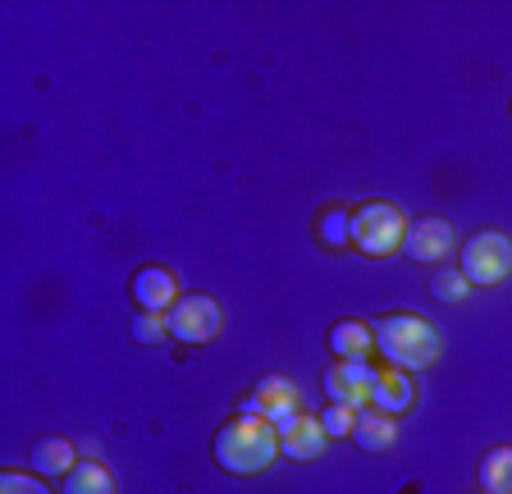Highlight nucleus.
<instances>
[{"label":"nucleus","mask_w":512,"mask_h":494,"mask_svg":"<svg viewBox=\"0 0 512 494\" xmlns=\"http://www.w3.org/2000/svg\"><path fill=\"white\" fill-rule=\"evenodd\" d=\"M0 494H51V490H46V476L5 472V476H0Z\"/></svg>","instance_id":"412c9836"},{"label":"nucleus","mask_w":512,"mask_h":494,"mask_svg":"<svg viewBox=\"0 0 512 494\" xmlns=\"http://www.w3.org/2000/svg\"><path fill=\"white\" fill-rule=\"evenodd\" d=\"M375 371L371 362H334L325 371V394L330 403H343V408H371V389H375Z\"/></svg>","instance_id":"0eeeda50"},{"label":"nucleus","mask_w":512,"mask_h":494,"mask_svg":"<svg viewBox=\"0 0 512 494\" xmlns=\"http://www.w3.org/2000/svg\"><path fill=\"white\" fill-rule=\"evenodd\" d=\"M32 467L42 476H69L78 467V449L69 440H60V435H46V440H37L32 444Z\"/></svg>","instance_id":"4468645a"},{"label":"nucleus","mask_w":512,"mask_h":494,"mask_svg":"<svg viewBox=\"0 0 512 494\" xmlns=\"http://www.w3.org/2000/svg\"><path fill=\"white\" fill-rule=\"evenodd\" d=\"M302 412V389L288 376H266L252 394L243 398V417H266V421H288Z\"/></svg>","instance_id":"423d86ee"},{"label":"nucleus","mask_w":512,"mask_h":494,"mask_svg":"<svg viewBox=\"0 0 512 494\" xmlns=\"http://www.w3.org/2000/svg\"><path fill=\"white\" fill-rule=\"evenodd\" d=\"M371 408H380V412H389V417H403V412H412L416 408V385H412V376L407 371H380L375 376V389H371Z\"/></svg>","instance_id":"9b49d317"},{"label":"nucleus","mask_w":512,"mask_h":494,"mask_svg":"<svg viewBox=\"0 0 512 494\" xmlns=\"http://www.w3.org/2000/svg\"><path fill=\"white\" fill-rule=\"evenodd\" d=\"M403 238H407V215L398 211L394 202H366L352 211V247L362 257H394L403 252Z\"/></svg>","instance_id":"7ed1b4c3"},{"label":"nucleus","mask_w":512,"mask_h":494,"mask_svg":"<svg viewBox=\"0 0 512 494\" xmlns=\"http://www.w3.org/2000/svg\"><path fill=\"white\" fill-rule=\"evenodd\" d=\"M165 334H170L165 312H138L133 316V339H138V344H156V339H165Z\"/></svg>","instance_id":"aec40b11"},{"label":"nucleus","mask_w":512,"mask_h":494,"mask_svg":"<svg viewBox=\"0 0 512 494\" xmlns=\"http://www.w3.org/2000/svg\"><path fill=\"white\" fill-rule=\"evenodd\" d=\"M462 275H467V284H480V289L503 284L512 275V238L503 229L471 234L467 247H462Z\"/></svg>","instance_id":"20e7f679"},{"label":"nucleus","mask_w":512,"mask_h":494,"mask_svg":"<svg viewBox=\"0 0 512 494\" xmlns=\"http://www.w3.org/2000/svg\"><path fill=\"white\" fill-rule=\"evenodd\" d=\"M476 494H485V490H476Z\"/></svg>","instance_id":"4be33fe9"},{"label":"nucleus","mask_w":512,"mask_h":494,"mask_svg":"<svg viewBox=\"0 0 512 494\" xmlns=\"http://www.w3.org/2000/svg\"><path fill=\"white\" fill-rule=\"evenodd\" d=\"M403 252L407 261H421V266H435L453 252V225L439 220V215H426V220H416L407 225V238H403Z\"/></svg>","instance_id":"1a4fd4ad"},{"label":"nucleus","mask_w":512,"mask_h":494,"mask_svg":"<svg viewBox=\"0 0 512 494\" xmlns=\"http://www.w3.org/2000/svg\"><path fill=\"white\" fill-rule=\"evenodd\" d=\"M179 280H174V270L165 266H142L133 275V302H138V312H170L174 302H179Z\"/></svg>","instance_id":"9d476101"},{"label":"nucleus","mask_w":512,"mask_h":494,"mask_svg":"<svg viewBox=\"0 0 512 494\" xmlns=\"http://www.w3.org/2000/svg\"><path fill=\"white\" fill-rule=\"evenodd\" d=\"M320 426L330 440H352V430H357V408H343V403H330V408L320 412Z\"/></svg>","instance_id":"f3484780"},{"label":"nucleus","mask_w":512,"mask_h":494,"mask_svg":"<svg viewBox=\"0 0 512 494\" xmlns=\"http://www.w3.org/2000/svg\"><path fill=\"white\" fill-rule=\"evenodd\" d=\"M467 275H462V270H444V275H435V280H430V293H435L439 302H462L467 298Z\"/></svg>","instance_id":"6ab92c4d"},{"label":"nucleus","mask_w":512,"mask_h":494,"mask_svg":"<svg viewBox=\"0 0 512 494\" xmlns=\"http://www.w3.org/2000/svg\"><path fill=\"white\" fill-rule=\"evenodd\" d=\"M211 453H215V467H220V472L256 476L279 458V430H275V421H266V417H243V412H238L234 421H224Z\"/></svg>","instance_id":"f257e3e1"},{"label":"nucleus","mask_w":512,"mask_h":494,"mask_svg":"<svg viewBox=\"0 0 512 494\" xmlns=\"http://www.w3.org/2000/svg\"><path fill=\"white\" fill-rule=\"evenodd\" d=\"M320 243L325 247H348L352 243V215L348 211H325L320 215Z\"/></svg>","instance_id":"a211bd4d"},{"label":"nucleus","mask_w":512,"mask_h":494,"mask_svg":"<svg viewBox=\"0 0 512 494\" xmlns=\"http://www.w3.org/2000/svg\"><path fill=\"white\" fill-rule=\"evenodd\" d=\"M60 494H119V485H115L106 462H78L74 472L64 476Z\"/></svg>","instance_id":"2eb2a0df"},{"label":"nucleus","mask_w":512,"mask_h":494,"mask_svg":"<svg viewBox=\"0 0 512 494\" xmlns=\"http://www.w3.org/2000/svg\"><path fill=\"white\" fill-rule=\"evenodd\" d=\"M352 440H357V449L366 453H384L398 444V417H389V412L380 408H362L357 412V430H352Z\"/></svg>","instance_id":"f8f14e48"},{"label":"nucleus","mask_w":512,"mask_h":494,"mask_svg":"<svg viewBox=\"0 0 512 494\" xmlns=\"http://www.w3.org/2000/svg\"><path fill=\"white\" fill-rule=\"evenodd\" d=\"M165 325H170V339H179V344H211L224 330V307L211 293H183L165 312Z\"/></svg>","instance_id":"39448f33"},{"label":"nucleus","mask_w":512,"mask_h":494,"mask_svg":"<svg viewBox=\"0 0 512 494\" xmlns=\"http://www.w3.org/2000/svg\"><path fill=\"white\" fill-rule=\"evenodd\" d=\"M480 490L485 494H512V444H499L480 458Z\"/></svg>","instance_id":"dca6fc26"},{"label":"nucleus","mask_w":512,"mask_h":494,"mask_svg":"<svg viewBox=\"0 0 512 494\" xmlns=\"http://www.w3.org/2000/svg\"><path fill=\"white\" fill-rule=\"evenodd\" d=\"M371 348H375V330L362 321H339L330 330L334 362H371Z\"/></svg>","instance_id":"ddd939ff"},{"label":"nucleus","mask_w":512,"mask_h":494,"mask_svg":"<svg viewBox=\"0 0 512 494\" xmlns=\"http://www.w3.org/2000/svg\"><path fill=\"white\" fill-rule=\"evenodd\" d=\"M375 353L394 366V371L416 376V371H426V366H435L444 357V334L430 321H421V316L398 312L375 325Z\"/></svg>","instance_id":"f03ea898"},{"label":"nucleus","mask_w":512,"mask_h":494,"mask_svg":"<svg viewBox=\"0 0 512 494\" xmlns=\"http://www.w3.org/2000/svg\"><path fill=\"white\" fill-rule=\"evenodd\" d=\"M275 430H279V458H293V462H316L325 453V444H330L320 417H307V412L279 421Z\"/></svg>","instance_id":"6e6552de"}]
</instances>
